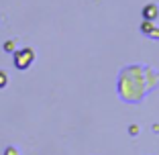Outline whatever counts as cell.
<instances>
[{"label":"cell","mask_w":159,"mask_h":155,"mask_svg":"<svg viewBox=\"0 0 159 155\" xmlns=\"http://www.w3.org/2000/svg\"><path fill=\"white\" fill-rule=\"evenodd\" d=\"M4 155H19V151L14 149V147H6V149H4Z\"/></svg>","instance_id":"5"},{"label":"cell","mask_w":159,"mask_h":155,"mask_svg":"<svg viewBox=\"0 0 159 155\" xmlns=\"http://www.w3.org/2000/svg\"><path fill=\"white\" fill-rule=\"evenodd\" d=\"M4 49H6V51H12V49H14V43L12 41H6L4 43Z\"/></svg>","instance_id":"6"},{"label":"cell","mask_w":159,"mask_h":155,"mask_svg":"<svg viewBox=\"0 0 159 155\" xmlns=\"http://www.w3.org/2000/svg\"><path fill=\"white\" fill-rule=\"evenodd\" d=\"M151 37H153V39H159V29H157V27H153V31H151Z\"/></svg>","instance_id":"7"},{"label":"cell","mask_w":159,"mask_h":155,"mask_svg":"<svg viewBox=\"0 0 159 155\" xmlns=\"http://www.w3.org/2000/svg\"><path fill=\"white\" fill-rule=\"evenodd\" d=\"M6 84H8V78H6V74H4V71H0V90L4 88Z\"/></svg>","instance_id":"4"},{"label":"cell","mask_w":159,"mask_h":155,"mask_svg":"<svg viewBox=\"0 0 159 155\" xmlns=\"http://www.w3.org/2000/svg\"><path fill=\"white\" fill-rule=\"evenodd\" d=\"M33 61H35V51L31 47L19 49V51H14V55H12V63H14L16 70H27V67H31Z\"/></svg>","instance_id":"1"},{"label":"cell","mask_w":159,"mask_h":155,"mask_svg":"<svg viewBox=\"0 0 159 155\" xmlns=\"http://www.w3.org/2000/svg\"><path fill=\"white\" fill-rule=\"evenodd\" d=\"M159 16V8H157V4H147L145 8H143V19H147V21H155Z\"/></svg>","instance_id":"2"},{"label":"cell","mask_w":159,"mask_h":155,"mask_svg":"<svg viewBox=\"0 0 159 155\" xmlns=\"http://www.w3.org/2000/svg\"><path fill=\"white\" fill-rule=\"evenodd\" d=\"M153 21H147V19H143V25H141V31L145 35H151V31H153Z\"/></svg>","instance_id":"3"}]
</instances>
